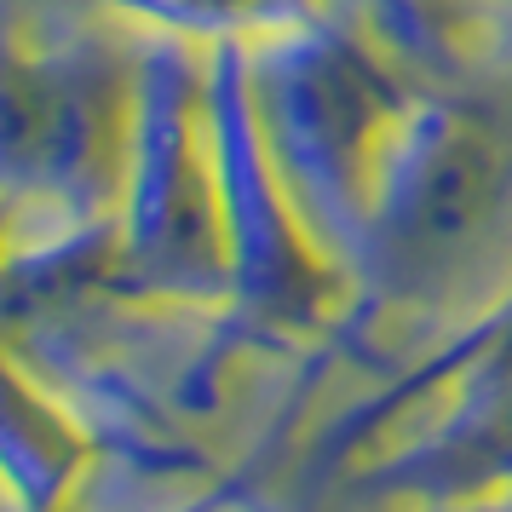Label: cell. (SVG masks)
<instances>
[{"label":"cell","instance_id":"1","mask_svg":"<svg viewBox=\"0 0 512 512\" xmlns=\"http://www.w3.org/2000/svg\"><path fill=\"white\" fill-rule=\"evenodd\" d=\"M357 311L478 317L512 288V139L478 104L426 98L351 254Z\"/></svg>","mask_w":512,"mask_h":512},{"label":"cell","instance_id":"4","mask_svg":"<svg viewBox=\"0 0 512 512\" xmlns=\"http://www.w3.org/2000/svg\"><path fill=\"white\" fill-rule=\"evenodd\" d=\"M357 455L346 501L438 507L512 489V288L363 403L334 438Z\"/></svg>","mask_w":512,"mask_h":512},{"label":"cell","instance_id":"3","mask_svg":"<svg viewBox=\"0 0 512 512\" xmlns=\"http://www.w3.org/2000/svg\"><path fill=\"white\" fill-rule=\"evenodd\" d=\"M248 70L288 185L351 271L380 179L432 93H420L397 52L346 12L248 47Z\"/></svg>","mask_w":512,"mask_h":512},{"label":"cell","instance_id":"9","mask_svg":"<svg viewBox=\"0 0 512 512\" xmlns=\"http://www.w3.org/2000/svg\"><path fill=\"white\" fill-rule=\"evenodd\" d=\"M409 512H512V489H501V495H466V501H438V507H409Z\"/></svg>","mask_w":512,"mask_h":512},{"label":"cell","instance_id":"7","mask_svg":"<svg viewBox=\"0 0 512 512\" xmlns=\"http://www.w3.org/2000/svg\"><path fill=\"white\" fill-rule=\"evenodd\" d=\"M93 461V438L81 420L52 403L47 386H35L29 369L12 357V386H6V472H12V501L24 512H58V501L75 489V478Z\"/></svg>","mask_w":512,"mask_h":512},{"label":"cell","instance_id":"2","mask_svg":"<svg viewBox=\"0 0 512 512\" xmlns=\"http://www.w3.org/2000/svg\"><path fill=\"white\" fill-rule=\"evenodd\" d=\"M144 41L12 29L6 47V231L12 254L116 231L139 139Z\"/></svg>","mask_w":512,"mask_h":512},{"label":"cell","instance_id":"8","mask_svg":"<svg viewBox=\"0 0 512 512\" xmlns=\"http://www.w3.org/2000/svg\"><path fill=\"white\" fill-rule=\"evenodd\" d=\"M139 35H167L190 47H259L340 12L334 0H98Z\"/></svg>","mask_w":512,"mask_h":512},{"label":"cell","instance_id":"6","mask_svg":"<svg viewBox=\"0 0 512 512\" xmlns=\"http://www.w3.org/2000/svg\"><path fill=\"white\" fill-rule=\"evenodd\" d=\"M213 139L231 236V317L254 340H317L357 317V277L328 248L282 173L254 98L248 47H208Z\"/></svg>","mask_w":512,"mask_h":512},{"label":"cell","instance_id":"5","mask_svg":"<svg viewBox=\"0 0 512 512\" xmlns=\"http://www.w3.org/2000/svg\"><path fill=\"white\" fill-rule=\"evenodd\" d=\"M133 305H231V236L213 139L208 47L144 35L139 139L127 167L116 231H110V288Z\"/></svg>","mask_w":512,"mask_h":512}]
</instances>
